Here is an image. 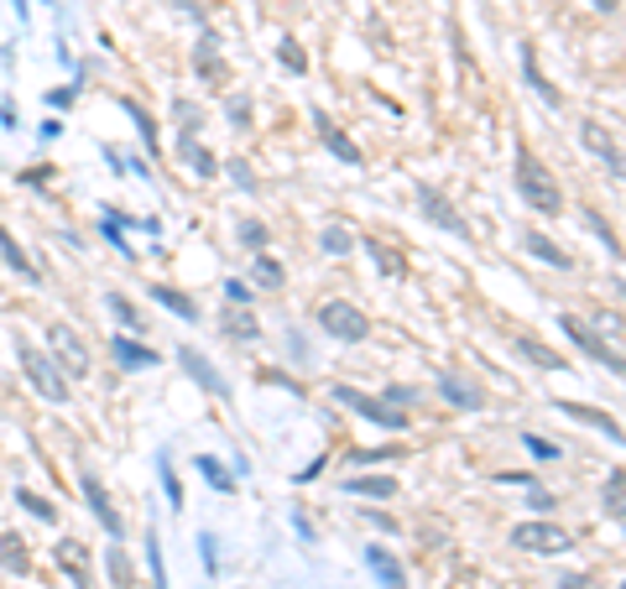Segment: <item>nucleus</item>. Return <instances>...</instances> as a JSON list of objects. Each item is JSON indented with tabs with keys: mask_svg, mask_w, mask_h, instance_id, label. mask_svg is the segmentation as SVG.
<instances>
[{
	"mask_svg": "<svg viewBox=\"0 0 626 589\" xmlns=\"http://www.w3.org/2000/svg\"><path fill=\"white\" fill-rule=\"evenodd\" d=\"M517 193H522V204L538 214H549V219H558L564 214V189L554 183V172L532 157L528 146L517 152Z\"/></svg>",
	"mask_w": 626,
	"mask_h": 589,
	"instance_id": "1",
	"label": "nucleus"
},
{
	"mask_svg": "<svg viewBox=\"0 0 626 589\" xmlns=\"http://www.w3.org/2000/svg\"><path fill=\"white\" fill-rule=\"evenodd\" d=\"M16 360H22L26 381H32V392L48 401H69V381H63V371L52 365V354H43L37 345H26V339H16Z\"/></svg>",
	"mask_w": 626,
	"mask_h": 589,
	"instance_id": "2",
	"label": "nucleus"
},
{
	"mask_svg": "<svg viewBox=\"0 0 626 589\" xmlns=\"http://www.w3.org/2000/svg\"><path fill=\"white\" fill-rule=\"evenodd\" d=\"M558 329L569 334V339H575V345H579V350H585V354H590L595 365H605L611 376H626V360H622V350H616V345H605L595 324H585V318H575V313H564V318H558Z\"/></svg>",
	"mask_w": 626,
	"mask_h": 589,
	"instance_id": "3",
	"label": "nucleus"
},
{
	"mask_svg": "<svg viewBox=\"0 0 626 589\" xmlns=\"http://www.w3.org/2000/svg\"><path fill=\"white\" fill-rule=\"evenodd\" d=\"M318 329L345 339V345H361L365 334H371V318H365L356 303H345V298H329V303L318 308Z\"/></svg>",
	"mask_w": 626,
	"mask_h": 589,
	"instance_id": "4",
	"label": "nucleus"
},
{
	"mask_svg": "<svg viewBox=\"0 0 626 589\" xmlns=\"http://www.w3.org/2000/svg\"><path fill=\"white\" fill-rule=\"evenodd\" d=\"M335 401L339 407H350V412H361L365 423L386 428V433H402V428L412 423V418H402L397 407H386L382 397H365V392H356V386H335Z\"/></svg>",
	"mask_w": 626,
	"mask_h": 589,
	"instance_id": "5",
	"label": "nucleus"
},
{
	"mask_svg": "<svg viewBox=\"0 0 626 589\" xmlns=\"http://www.w3.org/2000/svg\"><path fill=\"white\" fill-rule=\"evenodd\" d=\"M511 548H522V553H569L575 538L554 527V521H517L511 527Z\"/></svg>",
	"mask_w": 626,
	"mask_h": 589,
	"instance_id": "6",
	"label": "nucleus"
},
{
	"mask_svg": "<svg viewBox=\"0 0 626 589\" xmlns=\"http://www.w3.org/2000/svg\"><path fill=\"white\" fill-rule=\"evenodd\" d=\"M412 199H418V209H423V219H429V225H438V230H449V236H459V240H470V225L459 219L455 204H449V199H444L434 183H418V189H412Z\"/></svg>",
	"mask_w": 626,
	"mask_h": 589,
	"instance_id": "7",
	"label": "nucleus"
},
{
	"mask_svg": "<svg viewBox=\"0 0 626 589\" xmlns=\"http://www.w3.org/2000/svg\"><path fill=\"white\" fill-rule=\"evenodd\" d=\"M48 345H52V365H58V371H69V376H89V350H84V339H79L69 324H52Z\"/></svg>",
	"mask_w": 626,
	"mask_h": 589,
	"instance_id": "8",
	"label": "nucleus"
},
{
	"mask_svg": "<svg viewBox=\"0 0 626 589\" xmlns=\"http://www.w3.org/2000/svg\"><path fill=\"white\" fill-rule=\"evenodd\" d=\"M178 365H183V376H189L198 392H209L215 401H230V381L215 371V360H209V354H198V350L183 345V350H178Z\"/></svg>",
	"mask_w": 626,
	"mask_h": 589,
	"instance_id": "9",
	"label": "nucleus"
},
{
	"mask_svg": "<svg viewBox=\"0 0 626 589\" xmlns=\"http://www.w3.org/2000/svg\"><path fill=\"white\" fill-rule=\"evenodd\" d=\"M52 558H58V568H63L79 589H95V558H89V542H79V538L52 542Z\"/></svg>",
	"mask_w": 626,
	"mask_h": 589,
	"instance_id": "10",
	"label": "nucleus"
},
{
	"mask_svg": "<svg viewBox=\"0 0 626 589\" xmlns=\"http://www.w3.org/2000/svg\"><path fill=\"white\" fill-rule=\"evenodd\" d=\"M79 491H84V501H89V512H95V517L105 521V532L121 542V538H125V521H121V512L110 506V495H105V485H99V474L84 470V474H79Z\"/></svg>",
	"mask_w": 626,
	"mask_h": 589,
	"instance_id": "11",
	"label": "nucleus"
},
{
	"mask_svg": "<svg viewBox=\"0 0 626 589\" xmlns=\"http://www.w3.org/2000/svg\"><path fill=\"white\" fill-rule=\"evenodd\" d=\"M438 397L449 407H459V412H481L485 407V392L470 376H459V371H438Z\"/></svg>",
	"mask_w": 626,
	"mask_h": 589,
	"instance_id": "12",
	"label": "nucleus"
},
{
	"mask_svg": "<svg viewBox=\"0 0 626 589\" xmlns=\"http://www.w3.org/2000/svg\"><path fill=\"white\" fill-rule=\"evenodd\" d=\"M193 73H198L209 89H225V79H230V73H225V63H219V37L209 32V26L198 32V48H193Z\"/></svg>",
	"mask_w": 626,
	"mask_h": 589,
	"instance_id": "13",
	"label": "nucleus"
},
{
	"mask_svg": "<svg viewBox=\"0 0 626 589\" xmlns=\"http://www.w3.org/2000/svg\"><path fill=\"white\" fill-rule=\"evenodd\" d=\"M579 142L590 146V152H595V157L605 163V172H611V178L622 183V146H616V136L605 131L601 120H585V125H579Z\"/></svg>",
	"mask_w": 626,
	"mask_h": 589,
	"instance_id": "14",
	"label": "nucleus"
},
{
	"mask_svg": "<svg viewBox=\"0 0 626 589\" xmlns=\"http://www.w3.org/2000/svg\"><path fill=\"white\" fill-rule=\"evenodd\" d=\"M313 125H318V142L329 146V152H335V157H339L345 167H361V163H365L361 146L350 142V136H345V131H339V125H335L329 116H324V110H313Z\"/></svg>",
	"mask_w": 626,
	"mask_h": 589,
	"instance_id": "15",
	"label": "nucleus"
},
{
	"mask_svg": "<svg viewBox=\"0 0 626 589\" xmlns=\"http://www.w3.org/2000/svg\"><path fill=\"white\" fill-rule=\"evenodd\" d=\"M554 407L564 412V418H575V423H585V428H601V433L611 438V444H622V423H616L611 412H601V407H579V401H564V397H558Z\"/></svg>",
	"mask_w": 626,
	"mask_h": 589,
	"instance_id": "16",
	"label": "nucleus"
},
{
	"mask_svg": "<svg viewBox=\"0 0 626 589\" xmlns=\"http://www.w3.org/2000/svg\"><path fill=\"white\" fill-rule=\"evenodd\" d=\"M110 354H116L121 371H152V365H157V350H152V345H136V339H125V334L110 339Z\"/></svg>",
	"mask_w": 626,
	"mask_h": 589,
	"instance_id": "17",
	"label": "nucleus"
},
{
	"mask_svg": "<svg viewBox=\"0 0 626 589\" xmlns=\"http://www.w3.org/2000/svg\"><path fill=\"white\" fill-rule=\"evenodd\" d=\"M511 350L522 354V360H532L538 371H564V376H569V365H564V354H558V350H549V345H543V339H532V334H517V339H511Z\"/></svg>",
	"mask_w": 626,
	"mask_h": 589,
	"instance_id": "18",
	"label": "nucleus"
},
{
	"mask_svg": "<svg viewBox=\"0 0 626 589\" xmlns=\"http://www.w3.org/2000/svg\"><path fill=\"white\" fill-rule=\"evenodd\" d=\"M365 564H371V574L382 579V589H408V574H402V564L386 553L382 542H371V548H365Z\"/></svg>",
	"mask_w": 626,
	"mask_h": 589,
	"instance_id": "19",
	"label": "nucleus"
},
{
	"mask_svg": "<svg viewBox=\"0 0 626 589\" xmlns=\"http://www.w3.org/2000/svg\"><path fill=\"white\" fill-rule=\"evenodd\" d=\"M522 251H532V256L543 261V266H564V272L575 266V261H569V251H564L558 240H549L543 230H522Z\"/></svg>",
	"mask_w": 626,
	"mask_h": 589,
	"instance_id": "20",
	"label": "nucleus"
},
{
	"mask_svg": "<svg viewBox=\"0 0 626 589\" xmlns=\"http://www.w3.org/2000/svg\"><path fill=\"white\" fill-rule=\"evenodd\" d=\"M219 329L230 334V339H241V345L262 339V324H256V313H251V308H236V303H225V318H219Z\"/></svg>",
	"mask_w": 626,
	"mask_h": 589,
	"instance_id": "21",
	"label": "nucleus"
},
{
	"mask_svg": "<svg viewBox=\"0 0 626 589\" xmlns=\"http://www.w3.org/2000/svg\"><path fill=\"white\" fill-rule=\"evenodd\" d=\"M522 73H528V89L543 99L549 110H558V105H564V99H558V89L543 79V69H538V52H532V43H522Z\"/></svg>",
	"mask_w": 626,
	"mask_h": 589,
	"instance_id": "22",
	"label": "nucleus"
},
{
	"mask_svg": "<svg viewBox=\"0 0 626 589\" xmlns=\"http://www.w3.org/2000/svg\"><path fill=\"white\" fill-rule=\"evenodd\" d=\"M0 256H5V266H11V272H22V283H43V272L26 261V251L16 245V236H11L5 225H0Z\"/></svg>",
	"mask_w": 626,
	"mask_h": 589,
	"instance_id": "23",
	"label": "nucleus"
},
{
	"mask_svg": "<svg viewBox=\"0 0 626 589\" xmlns=\"http://www.w3.org/2000/svg\"><path fill=\"white\" fill-rule=\"evenodd\" d=\"M178 152H183V167H193V178H215V172H219L215 152H209V146H198V136H183Z\"/></svg>",
	"mask_w": 626,
	"mask_h": 589,
	"instance_id": "24",
	"label": "nucleus"
},
{
	"mask_svg": "<svg viewBox=\"0 0 626 589\" xmlns=\"http://www.w3.org/2000/svg\"><path fill=\"white\" fill-rule=\"evenodd\" d=\"M146 292H152V298H157V303L168 308V313H178V318H183V324H193V318H198V303H193L189 292H178V287H168V283L146 287Z\"/></svg>",
	"mask_w": 626,
	"mask_h": 589,
	"instance_id": "25",
	"label": "nucleus"
},
{
	"mask_svg": "<svg viewBox=\"0 0 626 589\" xmlns=\"http://www.w3.org/2000/svg\"><path fill=\"white\" fill-rule=\"evenodd\" d=\"M345 491H350V495H371V501H386V495H397V480H392V474H350V480H345Z\"/></svg>",
	"mask_w": 626,
	"mask_h": 589,
	"instance_id": "26",
	"label": "nucleus"
},
{
	"mask_svg": "<svg viewBox=\"0 0 626 589\" xmlns=\"http://www.w3.org/2000/svg\"><path fill=\"white\" fill-rule=\"evenodd\" d=\"M0 568H5V574H26V568H32V553H26L22 532H5V538H0Z\"/></svg>",
	"mask_w": 626,
	"mask_h": 589,
	"instance_id": "27",
	"label": "nucleus"
},
{
	"mask_svg": "<svg viewBox=\"0 0 626 589\" xmlns=\"http://www.w3.org/2000/svg\"><path fill=\"white\" fill-rule=\"evenodd\" d=\"M361 245H365V256L376 261V272H382V277H402V272H408V261L397 256L386 240H361Z\"/></svg>",
	"mask_w": 626,
	"mask_h": 589,
	"instance_id": "28",
	"label": "nucleus"
},
{
	"mask_svg": "<svg viewBox=\"0 0 626 589\" xmlns=\"http://www.w3.org/2000/svg\"><path fill=\"white\" fill-rule=\"evenodd\" d=\"M193 470L204 474V480H209V485H215L219 495H236V474L225 470V465H219L215 454H198V459H193Z\"/></svg>",
	"mask_w": 626,
	"mask_h": 589,
	"instance_id": "29",
	"label": "nucleus"
},
{
	"mask_svg": "<svg viewBox=\"0 0 626 589\" xmlns=\"http://www.w3.org/2000/svg\"><path fill=\"white\" fill-rule=\"evenodd\" d=\"M105 568H110V585L116 589H131L136 585V574H131V558H125V548L116 538H110V548H105Z\"/></svg>",
	"mask_w": 626,
	"mask_h": 589,
	"instance_id": "30",
	"label": "nucleus"
},
{
	"mask_svg": "<svg viewBox=\"0 0 626 589\" xmlns=\"http://www.w3.org/2000/svg\"><path fill=\"white\" fill-rule=\"evenodd\" d=\"M251 283L266 287V292H277V287L288 283V272H282V261H272V256L256 251V261H251Z\"/></svg>",
	"mask_w": 626,
	"mask_h": 589,
	"instance_id": "31",
	"label": "nucleus"
},
{
	"mask_svg": "<svg viewBox=\"0 0 626 589\" xmlns=\"http://www.w3.org/2000/svg\"><path fill=\"white\" fill-rule=\"evenodd\" d=\"M105 308H110V313H116V324H125L131 334H146L142 313H136V303H131L125 292H105Z\"/></svg>",
	"mask_w": 626,
	"mask_h": 589,
	"instance_id": "32",
	"label": "nucleus"
},
{
	"mask_svg": "<svg viewBox=\"0 0 626 589\" xmlns=\"http://www.w3.org/2000/svg\"><path fill=\"white\" fill-rule=\"evenodd\" d=\"M146 568H152V589H172L168 585V564H162V538L146 527Z\"/></svg>",
	"mask_w": 626,
	"mask_h": 589,
	"instance_id": "33",
	"label": "nucleus"
},
{
	"mask_svg": "<svg viewBox=\"0 0 626 589\" xmlns=\"http://www.w3.org/2000/svg\"><path fill=\"white\" fill-rule=\"evenodd\" d=\"M121 110H125L131 120H136V136L146 142V157H157V125H152V116H146L136 99H121Z\"/></svg>",
	"mask_w": 626,
	"mask_h": 589,
	"instance_id": "34",
	"label": "nucleus"
},
{
	"mask_svg": "<svg viewBox=\"0 0 626 589\" xmlns=\"http://www.w3.org/2000/svg\"><path fill=\"white\" fill-rule=\"evenodd\" d=\"M99 236L110 240V245H116V251H121L125 261H136V251H131V240H125V225L116 219V209H105V214H99Z\"/></svg>",
	"mask_w": 626,
	"mask_h": 589,
	"instance_id": "35",
	"label": "nucleus"
},
{
	"mask_svg": "<svg viewBox=\"0 0 626 589\" xmlns=\"http://www.w3.org/2000/svg\"><path fill=\"white\" fill-rule=\"evenodd\" d=\"M622 491H626L622 470H611V474H605V491H601V506H605V517H611V521H622V517H626V506H622Z\"/></svg>",
	"mask_w": 626,
	"mask_h": 589,
	"instance_id": "36",
	"label": "nucleus"
},
{
	"mask_svg": "<svg viewBox=\"0 0 626 589\" xmlns=\"http://www.w3.org/2000/svg\"><path fill=\"white\" fill-rule=\"evenodd\" d=\"M318 251H324V256H350V251H356V236H350L345 225H329V230L318 236Z\"/></svg>",
	"mask_w": 626,
	"mask_h": 589,
	"instance_id": "37",
	"label": "nucleus"
},
{
	"mask_svg": "<svg viewBox=\"0 0 626 589\" xmlns=\"http://www.w3.org/2000/svg\"><path fill=\"white\" fill-rule=\"evenodd\" d=\"M157 480H162V491H168V506H172V512H183V485H178V470H172L168 454L157 459Z\"/></svg>",
	"mask_w": 626,
	"mask_h": 589,
	"instance_id": "38",
	"label": "nucleus"
},
{
	"mask_svg": "<svg viewBox=\"0 0 626 589\" xmlns=\"http://www.w3.org/2000/svg\"><path fill=\"white\" fill-rule=\"evenodd\" d=\"M585 225H590V230H595V236L605 240V251H611V256H622V240H616V230L605 225L601 214H595V209H585Z\"/></svg>",
	"mask_w": 626,
	"mask_h": 589,
	"instance_id": "39",
	"label": "nucleus"
},
{
	"mask_svg": "<svg viewBox=\"0 0 626 589\" xmlns=\"http://www.w3.org/2000/svg\"><path fill=\"white\" fill-rule=\"evenodd\" d=\"M236 236H241L245 251H262V245H266V225H262V219H241V230H236Z\"/></svg>",
	"mask_w": 626,
	"mask_h": 589,
	"instance_id": "40",
	"label": "nucleus"
},
{
	"mask_svg": "<svg viewBox=\"0 0 626 589\" xmlns=\"http://www.w3.org/2000/svg\"><path fill=\"white\" fill-rule=\"evenodd\" d=\"M382 459H402V448H350V465H382Z\"/></svg>",
	"mask_w": 626,
	"mask_h": 589,
	"instance_id": "41",
	"label": "nucleus"
},
{
	"mask_svg": "<svg viewBox=\"0 0 626 589\" xmlns=\"http://www.w3.org/2000/svg\"><path fill=\"white\" fill-rule=\"evenodd\" d=\"M225 116H230V125H236V131H251V99L236 95L230 105H225Z\"/></svg>",
	"mask_w": 626,
	"mask_h": 589,
	"instance_id": "42",
	"label": "nucleus"
},
{
	"mask_svg": "<svg viewBox=\"0 0 626 589\" xmlns=\"http://www.w3.org/2000/svg\"><path fill=\"white\" fill-rule=\"evenodd\" d=\"M16 501H22V506H26V512H32L37 521H52V517H58V512H52V506H48V501H43L37 491H16Z\"/></svg>",
	"mask_w": 626,
	"mask_h": 589,
	"instance_id": "43",
	"label": "nucleus"
},
{
	"mask_svg": "<svg viewBox=\"0 0 626 589\" xmlns=\"http://www.w3.org/2000/svg\"><path fill=\"white\" fill-rule=\"evenodd\" d=\"M198 558H204V574H219V538L215 532L198 538Z\"/></svg>",
	"mask_w": 626,
	"mask_h": 589,
	"instance_id": "44",
	"label": "nucleus"
},
{
	"mask_svg": "<svg viewBox=\"0 0 626 589\" xmlns=\"http://www.w3.org/2000/svg\"><path fill=\"white\" fill-rule=\"evenodd\" d=\"M522 448H528L532 459H543V465H549V459H558V448L549 444V438H538V433H522Z\"/></svg>",
	"mask_w": 626,
	"mask_h": 589,
	"instance_id": "45",
	"label": "nucleus"
},
{
	"mask_svg": "<svg viewBox=\"0 0 626 589\" xmlns=\"http://www.w3.org/2000/svg\"><path fill=\"white\" fill-rule=\"evenodd\" d=\"M277 52H282V69H288V73H303V69H309V58H303V48H298L292 37H288V43H282Z\"/></svg>",
	"mask_w": 626,
	"mask_h": 589,
	"instance_id": "46",
	"label": "nucleus"
},
{
	"mask_svg": "<svg viewBox=\"0 0 626 589\" xmlns=\"http://www.w3.org/2000/svg\"><path fill=\"white\" fill-rule=\"evenodd\" d=\"M178 120H183V136H198V105H189V99H178Z\"/></svg>",
	"mask_w": 626,
	"mask_h": 589,
	"instance_id": "47",
	"label": "nucleus"
},
{
	"mask_svg": "<svg viewBox=\"0 0 626 589\" xmlns=\"http://www.w3.org/2000/svg\"><path fill=\"white\" fill-rule=\"evenodd\" d=\"M382 401H386V407H412V401H418V392H412V386H386Z\"/></svg>",
	"mask_w": 626,
	"mask_h": 589,
	"instance_id": "48",
	"label": "nucleus"
},
{
	"mask_svg": "<svg viewBox=\"0 0 626 589\" xmlns=\"http://www.w3.org/2000/svg\"><path fill=\"white\" fill-rule=\"evenodd\" d=\"M251 298H256V292H251V287H245V283H225V303L251 308Z\"/></svg>",
	"mask_w": 626,
	"mask_h": 589,
	"instance_id": "49",
	"label": "nucleus"
},
{
	"mask_svg": "<svg viewBox=\"0 0 626 589\" xmlns=\"http://www.w3.org/2000/svg\"><path fill=\"white\" fill-rule=\"evenodd\" d=\"M230 178H236V183H241L245 193H256V178H251V163H241V157H236V163H230Z\"/></svg>",
	"mask_w": 626,
	"mask_h": 589,
	"instance_id": "50",
	"label": "nucleus"
},
{
	"mask_svg": "<svg viewBox=\"0 0 626 589\" xmlns=\"http://www.w3.org/2000/svg\"><path fill=\"white\" fill-rule=\"evenodd\" d=\"M262 386H288V392H303V386H298V381H288L282 371H262Z\"/></svg>",
	"mask_w": 626,
	"mask_h": 589,
	"instance_id": "51",
	"label": "nucleus"
},
{
	"mask_svg": "<svg viewBox=\"0 0 626 589\" xmlns=\"http://www.w3.org/2000/svg\"><path fill=\"white\" fill-rule=\"evenodd\" d=\"M558 589H595V579H590V574H564Z\"/></svg>",
	"mask_w": 626,
	"mask_h": 589,
	"instance_id": "52",
	"label": "nucleus"
},
{
	"mask_svg": "<svg viewBox=\"0 0 626 589\" xmlns=\"http://www.w3.org/2000/svg\"><path fill=\"white\" fill-rule=\"evenodd\" d=\"M365 521H371V527H382V532H397V521L386 517V512H365Z\"/></svg>",
	"mask_w": 626,
	"mask_h": 589,
	"instance_id": "53",
	"label": "nucleus"
},
{
	"mask_svg": "<svg viewBox=\"0 0 626 589\" xmlns=\"http://www.w3.org/2000/svg\"><path fill=\"white\" fill-rule=\"evenodd\" d=\"M292 527H298V538H303V542H313V521L303 517V512H298V517H292Z\"/></svg>",
	"mask_w": 626,
	"mask_h": 589,
	"instance_id": "54",
	"label": "nucleus"
},
{
	"mask_svg": "<svg viewBox=\"0 0 626 589\" xmlns=\"http://www.w3.org/2000/svg\"><path fill=\"white\" fill-rule=\"evenodd\" d=\"M595 11H605V16H616V11H622V0H595Z\"/></svg>",
	"mask_w": 626,
	"mask_h": 589,
	"instance_id": "55",
	"label": "nucleus"
}]
</instances>
